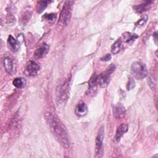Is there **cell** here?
I'll return each instance as SVG.
<instances>
[{"label": "cell", "mask_w": 158, "mask_h": 158, "mask_svg": "<svg viewBox=\"0 0 158 158\" xmlns=\"http://www.w3.org/2000/svg\"><path fill=\"white\" fill-rule=\"evenodd\" d=\"M44 119L58 143L65 149L70 146V140L65 126L60 119L51 112L44 114Z\"/></svg>", "instance_id": "6da1fadb"}, {"label": "cell", "mask_w": 158, "mask_h": 158, "mask_svg": "<svg viewBox=\"0 0 158 158\" xmlns=\"http://www.w3.org/2000/svg\"><path fill=\"white\" fill-rule=\"evenodd\" d=\"M73 3L74 2L71 1H67L65 2L58 20V24L59 25L64 27L68 25L71 18Z\"/></svg>", "instance_id": "7a4b0ae2"}, {"label": "cell", "mask_w": 158, "mask_h": 158, "mask_svg": "<svg viewBox=\"0 0 158 158\" xmlns=\"http://www.w3.org/2000/svg\"><path fill=\"white\" fill-rule=\"evenodd\" d=\"M131 73L138 80H142L148 75V69L146 65L141 62H133L130 68Z\"/></svg>", "instance_id": "3957f363"}, {"label": "cell", "mask_w": 158, "mask_h": 158, "mask_svg": "<svg viewBox=\"0 0 158 158\" xmlns=\"http://www.w3.org/2000/svg\"><path fill=\"white\" fill-rule=\"evenodd\" d=\"M115 69V65L112 64L106 69L104 72H102L99 75V76H98V84H99L101 87L105 88L108 85L110 77L112 73L114 72Z\"/></svg>", "instance_id": "277c9868"}, {"label": "cell", "mask_w": 158, "mask_h": 158, "mask_svg": "<svg viewBox=\"0 0 158 158\" xmlns=\"http://www.w3.org/2000/svg\"><path fill=\"white\" fill-rule=\"evenodd\" d=\"M70 85V78H68L59 86L57 92V99L59 102H65L69 98Z\"/></svg>", "instance_id": "5b68a950"}, {"label": "cell", "mask_w": 158, "mask_h": 158, "mask_svg": "<svg viewBox=\"0 0 158 158\" xmlns=\"http://www.w3.org/2000/svg\"><path fill=\"white\" fill-rule=\"evenodd\" d=\"M104 126L101 125L99 128L95 141V153L96 157H100L103 154V139H104Z\"/></svg>", "instance_id": "8992f818"}, {"label": "cell", "mask_w": 158, "mask_h": 158, "mask_svg": "<svg viewBox=\"0 0 158 158\" xmlns=\"http://www.w3.org/2000/svg\"><path fill=\"white\" fill-rule=\"evenodd\" d=\"M40 65L33 60H29L25 66V72L29 77H33L37 75L40 70Z\"/></svg>", "instance_id": "52a82bcc"}, {"label": "cell", "mask_w": 158, "mask_h": 158, "mask_svg": "<svg viewBox=\"0 0 158 158\" xmlns=\"http://www.w3.org/2000/svg\"><path fill=\"white\" fill-rule=\"evenodd\" d=\"M98 76L94 73L88 81V89L87 91V94L89 96H94L97 91V84H98Z\"/></svg>", "instance_id": "ba28073f"}, {"label": "cell", "mask_w": 158, "mask_h": 158, "mask_svg": "<svg viewBox=\"0 0 158 158\" xmlns=\"http://www.w3.org/2000/svg\"><path fill=\"white\" fill-rule=\"evenodd\" d=\"M49 46L46 43H43L34 52V56L36 59H41L44 57L48 52Z\"/></svg>", "instance_id": "9c48e42d"}, {"label": "cell", "mask_w": 158, "mask_h": 158, "mask_svg": "<svg viewBox=\"0 0 158 158\" xmlns=\"http://www.w3.org/2000/svg\"><path fill=\"white\" fill-rule=\"evenodd\" d=\"M113 114L117 119H121L124 117L125 115V109L120 104L115 105L113 107Z\"/></svg>", "instance_id": "30bf717a"}, {"label": "cell", "mask_w": 158, "mask_h": 158, "mask_svg": "<svg viewBox=\"0 0 158 158\" xmlns=\"http://www.w3.org/2000/svg\"><path fill=\"white\" fill-rule=\"evenodd\" d=\"M3 64L7 72L10 75H13L15 72L13 60L10 57H6L3 60Z\"/></svg>", "instance_id": "8fae6325"}, {"label": "cell", "mask_w": 158, "mask_h": 158, "mask_svg": "<svg viewBox=\"0 0 158 158\" xmlns=\"http://www.w3.org/2000/svg\"><path fill=\"white\" fill-rule=\"evenodd\" d=\"M7 46L12 52H17L20 49L19 42L12 35H9L7 39Z\"/></svg>", "instance_id": "7c38bea8"}, {"label": "cell", "mask_w": 158, "mask_h": 158, "mask_svg": "<svg viewBox=\"0 0 158 158\" xmlns=\"http://www.w3.org/2000/svg\"><path fill=\"white\" fill-rule=\"evenodd\" d=\"M88 111L87 106L83 101H80L75 107V114L78 117H83L85 115Z\"/></svg>", "instance_id": "4fadbf2b"}, {"label": "cell", "mask_w": 158, "mask_h": 158, "mask_svg": "<svg viewBox=\"0 0 158 158\" xmlns=\"http://www.w3.org/2000/svg\"><path fill=\"white\" fill-rule=\"evenodd\" d=\"M128 125L127 124L122 123L120 125L116 130L115 135V140L116 141H119L121 137L128 131Z\"/></svg>", "instance_id": "5bb4252c"}, {"label": "cell", "mask_w": 158, "mask_h": 158, "mask_svg": "<svg viewBox=\"0 0 158 158\" xmlns=\"http://www.w3.org/2000/svg\"><path fill=\"white\" fill-rule=\"evenodd\" d=\"M123 40L122 38H118L111 46V52L114 54H117L118 53L122 48Z\"/></svg>", "instance_id": "9a60e30c"}, {"label": "cell", "mask_w": 158, "mask_h": 158, "mask_svg": "<svg viewBox=\"0 0 158 158\" xmlns=\"http://www.w3.org/2000/svg\"><path fill=\"white\" fill-rule=\"evenodd\" d=\"M152 3V1H146L139 5L135 6L134 9L136 12L138 13H142L144 11L148 10L149 9Z\"/></svg>", "instance_id": "2e32d148"}, {"label": "cell", "mask_w": 158, "mask_h": 158, "mask_svg": "<svg viewBox=\"0 0 158 158\" xmlns=\"http://www.w3.org/2000/svg\"><path fill=\"white\" fill-rule=\"evenodd\" d=\"M138 36L135 33H131L130 32H125L123 34V38L122 40H124L125 42L126 43H131L134 41Z\"/></svg>", "instance_id": "e0dca14e"}, {"label": "cell", "mask_w": 158, "mask_h": 158, "mask_svg": "<svg viewBox=\"0 0 158 158\" xmlns=\"http://www.w3.org/2000/svg\"><path fill=\"white\" fill-rule=\"evenodd\" d=\"M51 1H38L36 4V10L37 12L41 14L43 12V10L46 8L48 4L50 3Z\"/></svg>", "instance_id": "ac0fdd59"}, {"label": "cell", "mask_w": 158, "mask_h": 158, "mask_svg": "<svg viewBox=\"0 0 158 158\" xmlns=\"http://www.w3.org/2000/svg\"><path fill=\"white\" fill-rule=\"evenodd\" d=\"M12 83L14 86L17 88H23L26 84V80L22 77H18L13 80Z\"/></svg>", "instance_id": "d6986e66"}, {"label": "cell", "mask_w": 158, "mask_h": 158, "mask_svg": "<svg viewBox=\"0 0 158 158\" xmlns=\"http://www.w3.org/2000/svg\"><path fill=\"white\" fill-rule=\"evenodd\" d=\"M44 17L46 20L52 23L55 20L56 16L55 14H46L44 15Z\"/></svg>", "instance_id": "ffe728a7"}, {"label": "cell", "mask_w": 158, "mask_h": 158, "mask_svg": "<svg viewBox=\"0 0 158 158\" xmlns=\"http://www.w3.org/2000/svg\"><path fill=\"white\" fill-rule=\"evenodd\" d=\"M135 85H135V82L134 80L132 78L129 77L128 81V83H127V89L128 90H130V89H133V88H135Z\"/></svg>", "instance_id": "44dd1931"}, {"label": "cell", "mask_w": 158, "mask_h": 158, "mask_svg": "<svg viewBox=\"0 0 158 158\" xmlns=\"http://www.w3.org/2000/svg\"><path fill=\"white\" fill-rule=\"evenodd\" d=\"M147 19H148L147 16L143 17V18H141V19H139V20L136 23V26L139 27V26H142V25H143L146 22Z\"/></svg>", "instance_id": "7402d4cb"}, {"label": "cell", "mask_w": 158, "mask_h": 158, "mask_svg": "<svg viewBox=\"0 0 158 158\" xmlns=\"http://www.w3.org/2000/svg\"><path fill=\"white\" fill-rule=\"evenodd\" d=\"M111 54H106L105 56H104L103 57L100 58V60L102 61H109L111 59Z\"/></svg>", "instance_id": "603a6c76"}]
</instances>
